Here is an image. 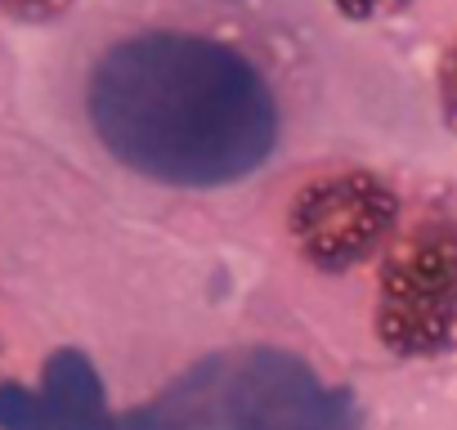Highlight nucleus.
Returning <instances> with one entry per match:
<instances>
[{
    "label": "nucleus",
    "instance_id": "nucleus-1",
    "mask_svg": "<svg viewBox=\"0 0 457 430\" xmlns=\"http://www.w3.org/2000/svg\"><path fill=\"white\" fill-rule=\"evenodd\" d=\"M81 108L121 170L215 193L256 179L283 153L292 81L274 45L193 5L108 37L86 63Z\"/></svg>",
    "mask_w": 457,
    "mask_h": 430
},
{
    "label": "nucleus",
    "instance_id": "nucleus-6",
    "mask_svg": "<svg viewBox=\"0 0 457 430\" xmlns=\"http://www.w3.org/2000/svg\"><path fill=\"white\" fill-rule=\"evenodd\" d=\"M435 86H439V108H444V121H448V130L457 135V37H453V41L444 45V54H439Z\"/></svg>",
    "mask_w": 457,
    "mask_h": 430
},
{
    "label": "nucleus",
    "instance_id": "nucleus-8",
    "mask_svg": "<svg viewBox=\"0 0 457 430\" xmlns=\"http://www.w3.org/2000/svg\"><path fill=\"white\" fill-rule=\"evenodd\" d=\"M0 354H5V345H0Z\"/></svg>",
    "mask_w": 457,
    "mask_h": 430
},
{
    "label": "nucleus",
    "instance_id": "nucleus-5",
    "mask_svg": "<svg viewBox=\"0 0 457 430\" xmlns=\"http://www.w3.org/2000/svg\"><path fill=\"white\" fill-rule=\"evenodd\" d=\"M77 0H0V19L5 23H23V28H46L59 23Z\"/></svg>",
    "mask_w": 457,
    "mask_h": 430
},
{
    "label": "nucleus",
    "instance_id": "nucleus-3",
    "mask_svg": "<svg viewBox=\"0 0 457 430\" xmlns=\"http://www.w3.org/2000/svg\"><path fill=\"white\" fill-rule=\"evenodd\" d=\"M372 336L390 359L430 363L457 350V220L403 225L377 265Z\"/></svg>",
    "mask_w": 457,
    "mask_h": 430
},
{
    "label": "nucleus",
    "instance_id": "nucleus-4",
    "mask_svg": "<svg viewBox=\"0 0 457 430\" xmlns=\"http://www.w3.org/2000/svg\"><path fill=\"white\" fill-rule=\"evenodd\" d=\"M403 202L381 170L332 166L301 179L287 197L283 229L292 252L319 274H350L354 265L386 256L399 238Z\"/></svg>",
    "mask_w": 457,
    "mask_h": 430
},
{
    "label": "nucleus",
    "instance_id": "nucleus-2",
    "mask_svg": "<svg viewBox=\"0 0 457 430\" xmlns=\"http://www.w3.org/2000/svg\"><path fill=\"white\" fill-rule=\"evenodd\" d=\"M148 430H354L345 390L274 345L197 359L144 412Z\"/></svg>",
    "mask_w": 457,
    "mask_h": 430
},
{
    "label": "nucleus",
    "instance_id": "nucleus-7",
    "mask_svg": "<svg viewBox=\"0 0 457 430\" xmlns=\"http://www.w3.org/2000/svg\"><path fill=\"white\" fill-rule=\"evenodd\" d=\"M417 0H332V10L350 23H372V19H390V14H403Z\"/></svg>",
    "mask_w": 457,
    "mask_h": 430
}]
</instances>
